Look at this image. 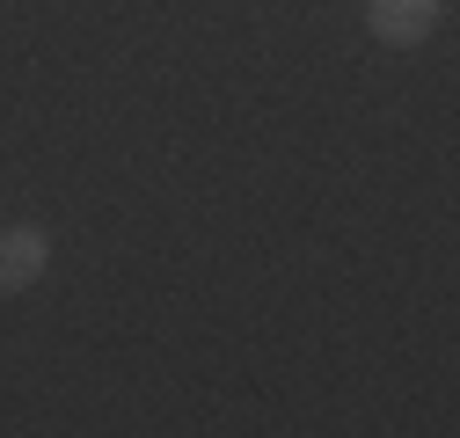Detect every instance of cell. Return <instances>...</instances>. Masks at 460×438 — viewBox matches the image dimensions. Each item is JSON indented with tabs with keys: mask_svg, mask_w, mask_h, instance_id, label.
I'll list each match as a JSON object with an SVG mask.
<instances>
[{
	"mask_svg": "<svg viewBox=\"0 0 460 438\" xmlns=\"http://www.w3.org/2000/svg\"><path fill=\"white\" fill-rule=\"evenodd\" d=\"M366 15H373V37H387V44H424L438 22V0H373Z\"/></svg>",
	"mask_w": 460,
	"mask_h": 438,
	"instance_id": "6da1fadb",
	"label": "cell"
},
{
	"mask_svg": "<svg viewBox=\"0 0 460 438\" xmlns=\"http://www.w3.org/2000/svg\"><path fill=\"white\" fill-rule=\"evenodd\" d=\"M44 234L37 227H0V293H22L37 285V270H44Z\"/></svg>",
	"mask_w": 460,
	"mask_h": 438,
	"instance_id": "7a4b0ae2",
	"label": "cell"
}]
</instances>
